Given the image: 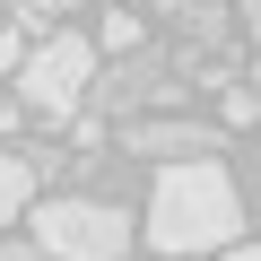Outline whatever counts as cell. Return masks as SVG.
Instances as JSON below:
<instances>
[{"mask_svg": "<svg viewBox=\"0 0 261 261\" xmlns=\"http://www.w3.org/2000/svg\"><path fill=\"white\" fill-rule=\"evenodd\" d=\"M105 53H140V18L130 9H105Z\"/></svg>", "mask_w": 261, "mask_h": 261, "instance_id": "obj_7", "label": "cell"}, {"mask_svg": "<svg viewBox=\"0 0 261 261\" xmlns=\"http://www.w3.org/2000/svg\"><path fill=\"white\" fill-rule=\"evenodd\" d=\"M235 226H244V200H235V174H226L218 157L157 174V192H148V244H157V252L200 261V252H226Z\"/></svg>", "mask_w": 261, "mask_h": 261, "instance_id": "obj_1", "label": "cell"}, {"mask_svg": "<svg viewBox=\"0 0 261 261\" xmlns=\"http://www.w3.org/2000/svg\"><path fill=\"white\" fill-rule=\"evenodd\" d=\"M105 113H130V105H174V70L157 53H122V70H105Z\"/></svg>", "mask_w": 261, "mask_h": 261, "instance_id": "obj_5", "label": "cell"}, {"mask_svg": "<svg viewBox=\"0 0 261 261\" xmlns=\"http://www.w3.org/2000/svg\"><path fill=\"white\" fill-rule=\"evenodd\" d=\"M122 148L130 157H166V166H200V157H218V130L183 122V113H157V122H122Z\"/></svg>", "mask_w": 261, "mask_h": 261, "instance_id": "obj_4", "label": "cell"}, {"mask_svg": "<svg viewBox=\"0 0 261 261\" xmlns=\"http://www.w3.org/2000/svg\"><path fill=\"white\" fill-rule=\"evenodd\" d=\"M35 252L44 261H122L130 252V218L113 200H44L35 209Z\"/></svg>", "mask_w": 261, "mask_h": 261, "instance_id": "obj_3", "label": "cell"}, {"mask_svg": "<svg viewBox=\"0 0 261 261\" xmlns=\"http://www.w3.org/2000/svg\"><path fill=\"white\" fill-rule=\"evenodd\" d=\"M0 261H44V252L35 244H0Z\"/></svg>", "mask_w": 261, "mask_h": 261, "instance_id": "obj_9", "label": "cell"}, {"mask_svg": "<svg viewBox=\"0 0 261 261\" xmlns=\"http://www.w3.org/2000/svg\"><path fill=\"white\" fill-rule=\"evenodd\" d=\"M35 9H44V18H53V9H79V0H35Z\"/></svg>", "mask_w": 261, "mask_h": 261, "instance_id": "obj_11", "label": "cell"}, {"mask_svg": "<svg viewBox=\"0 0 261 261\" xmlns=\"http://www.w3.org/2000/svg\"><path fill=\"white\" fill-rule=\"evenodd\" d=\"M87 87H96V44H87V35H44V44L27 53V70H18V113L70 122V113L87 105Z\"/></svg>", "mask_w": 261, "mask_h": 261, "instance_id": "obj_2", "label": "cell"}, {"mask_svg": "<svg viewBox=\"0 0 261 261\" xmlns=\"http://www.w3.org/2000/svg\"><path fill=\"white\" fill-rule=\"evenodd\" d=\"M18 122H27V113H18V96H0V140H9Z\"/></svg>", "mask_w": 261, "mask_h": 261, "instance_id": "obj_8", "label": "cell"}, {"mask_svg": "<svg viewBox=\"0 0 261 261\" xmlns=\"http://www.w3.org/2000/svg\"><path fill=\"white\" fill-rule=\"evenodd\" d=\"M226 261H261V244H226Z\"/></svg>", "mask_w": 261, "mask_h": 261, "instance_id": "obj_10", "label": "cell"}, {"mask_svg": "<svg viewBox=\"0 0 261 261\" xmlns=\"http://www.w3.org/2000/svg\"><path fill=\"white\" fill-rule=\"evenodd\" d=\"M27 200H35V166H27L18 148H0V226H9Z\"/></svg>", "mask_w": 261, "mask_h": 261, "instance_id": "obj_6", "label": "cell"}]
</instances>
